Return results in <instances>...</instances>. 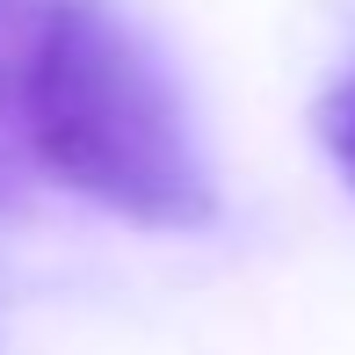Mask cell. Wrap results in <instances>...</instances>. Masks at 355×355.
Wrapping results in <instances>:
<instances>
[{
	"label": "cell",
	"mask_w": 355,
	"mask_h": 355,
	"mask_svg": "<svg viewBox=\"0 0 355 355\" xmlns=\"http://www.w3.org/2000/svg\"><path fill=\"white\" fill-rule=\"evenodd\" d=\"M29 153L37 174L145 232H196L218 218L182 87L109 0L44 8L29 51Z\"/></svg>",
	"instance_id": "6da1fadb"
},
{
	"label": "cell",
	"mask_w": 355,
	"mask_h": 355,
	"mask_svg": "<svg viewBox=\"0 0 355 355\" xmlns=\"http://www.w3.org/2000/svg\"><path fill=\"white\" fill-rule=\"evenodd\" d=\"M312 123H319V145L334 153V167H341V182L355 189V73L341 80V87H327V94H319Z\"/></svg>",
	"instance_id": "3957f363"
},
{
	"label": "cell",
	"mask_w": 355,
	"mask_h": 355,
	"mask_svg": "<svg viewBox=\"0 0 355 355\" xmlns=\"http://www.w3.org/2000/svg\"><path fill=\"white\" fill-rule=\"evenodd\" d=\"M51 0H0V211L29 189L37 153H29V51Z\"/></svg>",
	"instance_id": "7a4b0ae2"
}]
</instances>
